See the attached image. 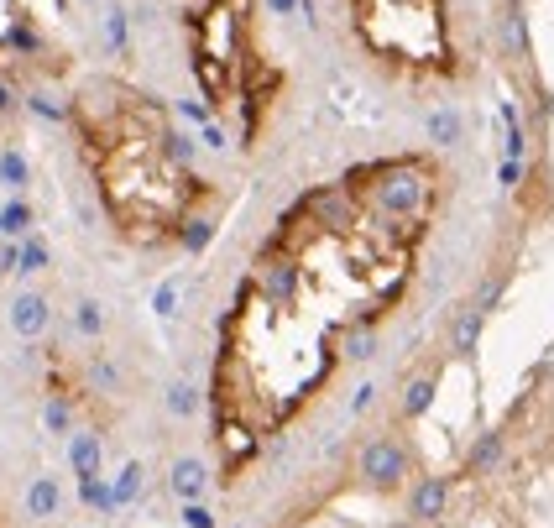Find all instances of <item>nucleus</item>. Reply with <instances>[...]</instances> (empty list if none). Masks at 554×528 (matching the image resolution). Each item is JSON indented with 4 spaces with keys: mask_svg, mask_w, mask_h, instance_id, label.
I'll return each mask as SVG.
<instances>
[{
    "mask_svg": "<svg viewBox=\"0 0 554 528\" xmlns=\"http://www.w3.org/2000/svg\"><path fill=\"white\" fill-rule=\"evenodd\" d=\"M0 528H6V523H0Z\"/></svg>",
    "mask_w": 554,
    "mask_h": 528,
    "instance_id": "39448f33",
    "label": "nucleus"
},
{
    "mask_svg": "<svg viewBox=\"0 0 554 528\" xmlns=\"http://www.w3.org/2000/svg\"><path fill=\"white\" fill-rule=\"evenodd\" d=\"M450 199L440 152H382L304 183L246 241L204 366L225 487L288 440L345 372L382 356L387 330L429 283Z\"/></svg>",
    "mask_w": 554,
    "mask_h": 528,
    "instance_id": "f257e3e1",
    "label": "nucleus"
},
{
    "mask_svg": "<svg viewBox=\"0 0 554 528\" xmlns=\"http://www.w3.org/2000/svg\"><path fill=\"white\" fill-rule=\"evenodd\" d=\"M189 63L210 116L236 131L241 147H257L283 89V74L262 58L257 42V0H194Z\"/></svg>",
    "mask_w": 554,
    "mask_h": 528,
    "instance_id": "7ed1b4c3",
    "label": "nucleus"
},
{
    "mask_svg": "<svg viewBox=\"0 0 554 528\" xmlns=\"http://www.w3.org/2000/svg\"><path fill=\"white\" fill-rule=\"evenodd\" d=\"M105 231L136 257L189 246L210 215V178L163 100L121 79H89L63 110Z\"/></svg>",
    "mask_w": 554,
    "mask_h": 528,
    "instance_id": "f03ea898",
    "label": "nucleus"
},
{
    "mask_svg": "<svg viewBox=\"0 0 554 528\" xmlns=\"http://www.w3.org/2000/svg\"><path fill=\"white\" fill-rule=\"evenodd\" d=\"M361 53L398 79H455L460 42L450 0H345Z\"/></svg>",
    "mask_w": 554,
    "mask_h": 528,
    "instance_id": "20e7f679",
    "label": "nucleus"
}]
</instances>
